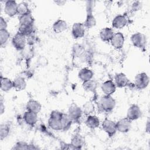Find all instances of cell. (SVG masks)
Returning <instances> with one entry per match:
<instances>
[{
	"label": "cell",
	"instance_id": "44dd1931",
	"mask_svg": "<svg viewBox=\"0 0 150 150\" xmlns=\"http://www.w3.org/2000/svg\"><path fill=\"white\" fill-rule=\"evenodd\" d=\"M26 111L38 114L42 109V105L36 100H30L26 105Z\"/></svg>",
	"mask_w": 150,
	"mask_h": 150
},
{
	"label": "cell",
	"instance_id": "4fadbf2b",
	"mask_svg": "<svg viewBox=\"0 0 150 150\" xmlns=\"http://www.w3.org/2000/svg\"><path fill=\"white\" fill-rule=\"evenodd\" d=\"M18 4L15 1H6L5 2L4 12L9 16L12 17L18 14Z\"/></svg>",
	"mask_w": 150,
	"mask_h": 150
},
{
	"label": "cell",
	"instance_id": "60d3db41",
	"mask_svg": "<svg viewBox=\"0 0 150 150\" xmlns=\"http://www.w3.org/2000/svg\"><path fill=\"white\" fill-rule=\"evenodd\" d=\"M55 2H56L57 4H58L59 3H60V4H59V5H63L64 4V3L66 2V1H55Z\"/></svg>",
	"mask_w": 150,
	"mask_h": 150
},
{
	"label": "cell",
	"instance_id": "cb8c5ba5",
	"mask_svg": "<svg viewBox=\"0 0 150 150\" xmlns=\"http://www.w3.org/2000/svg\"><path fill=\"white\" fill-rule=\"evenodd\" d=\"M19 25L23 26H33L34 18L31 13L25 14L19 17Z\"/></svg>",
	"mask_w": 150,
	"mask_h": 150
},
{
	"label": "cell",
	"instance_id": "603a6c76",
	"mask_svg": "<svg viewBox=\"0 0 150 150\" xmlns=\"http://www.w3.org/2000/svg\"><path fill=\"white\" fill-rule=\"evenodd\" d=\"M85 123L86 125L91 129H95L100 125V120L98 117L94 115H87Z\"/></svg>",
	"mask_w": 150,
	"mask_h": 150
},
{
	"label": "cell",
	"instance_id": "d6a6232c",
	"mask_svg": "<svg viewBox=\"0 0 150 150\" xmlns=\"http://www.w3.org/2000/svg\"><path fill=\"white\" fill-rule=\"evenodd\" d=\"M30 13L28 5L26 3L22 2L18 4V14L19 16Z\"/></svg>",
	"mask_w": 150,
	"mask_h": 150
},
{
	"label": "cell",
	"instance_id": "1f68e13d",
	"mask_svg": "<svg viewBox=\"0 0 150 150\" xmlns=\"http://www.w3.org/2000/svg\"><path fill=\"white\" fill-rule=\"evenodd\" d=\"M10 38V33L7 29L0 30V43L1 46L2 47L8 41Z\"/></svg>",
	"mask_w": 150,
	"mask_h": 150
},
{
	"label": "cell",
	"instance_id": "f546056e",
	"mask_svg": "<svg viewBox=\"0 0 150 150\" xmlns=\"http://www.w3.org/2000/svg\"><path fill=\"white\" fill-rule=\"evenodd\" d=\"M83 113L86 115H91L94 111V105L93 103L91 101H87L86 102L81 108Z\"/></svg>",
	"mask_w": 150,
	"mask_h": 150
},
{
	"label": "cell",
	"instance_id": "9c48e42d",
	"mask_svg": "<svg viewBox=\"0 0 150 150\" xmlns=\"http://www.w3.org/2000/svg\"><path fill=\"white\" fill-rule=\"evenodd\" d=\"M142 115L140 107L137 104H132L128 109L127 112V118L131 121L139 119Z\"/></svg>",
	"mask_w": 150,
	"mask_h": 150
},
{
	"label": "cell",
	"instance_id": "e0dca14e",
	"mask_svg": "<svg viewBox=\"0 0 150 150\" xmlns=\"http://www.w3.org/2000/svg\"><path fill=\"white\" fill-rule=\"evenodd\" d=\"M84 137L79 133L75 134L71 139L70 145L73 149H81L84 145Z\"/></svg>",
	"mask_w": 150,
	"mask_h": 150
},
{
	"label": "cell",
	"instance_id": "f1b7e54d",
	"mask_svg": "<svg viewBox=\"0 0 150 150\" xmlns=\"http://www.w3.org/2000/svg\"><path fill=\"white\" fill-rule=\"evenodd\" d=\"M35 29L33 26H23L19 25L18 32L25 35L26 37L34 33Z\"/></svg>",
	"mask_w": 150,
	"mask_h": 150
},
{
	"label": "cell",
	"instance_id": "5bb4252c",
	"mask_svg": "<svg viewBox=\"0 0 150 150\" xmlns=\"http://www.w3.org/2000/svg\"><path fill=\"white\" fill-rule=\"evenodd\" d=\"M125 41V38L124 35L121 32L114 33L111 40H110V43L115 49H120L123 47Z\"/></svg>",
	"mask_w": 150,
	"mask_h": 150
},
{
	"label": "cell",
	"instance_id": "d590c367",
	"mask_svg": "<svg viewBox=\"0 0 150 150\" xmlns=\"http://www.w3.org/2000/svg\"><path fill=\"white\" fill-rule=\"evenodd\" d=\"M142 8V4L139 1H135L131 5V10L136 12L139 11Z\"/></svg>",
	"mask_w": 150,
	"mask_h": 150
},
{
	"label": "cell",
	"instance_id": "9a60e30c",
	"mask_svg": "<svg viewBox=\"0 0 150 150\" xmlns=\"http://www.w3.org/2000/svg\"><path fill=\"white\" fill-rule=\"evenodd\" d=\"M116 86L111 80H108L103 82L101 86L102 91L105 95L111 96L116 91Z\"/></svg>",
	"mask_w": 150,
	"mask_h": 150
},
{
	"label": "cell",
	"instance_id": "e575fe53",
	"mask_svg": "<svg viewBox=\"0 0 150 150\" xmlns=\"http://www.w3.org/2000/svg\"><path fill=\"white\" fill-rule=\"evenodd\" d=\"M12 149H30V144L23 141H18L13 145Z\"/></svg>",
	"mask_w": 150,
	"mask_h": 150
},
{
	"label": "cell",
	"instance_id": "ab89813d",
	"mask_svg": "<svg viewBox=\"0 0 150 150\" xmlns=\"http://www.w3.org/2000/svg\"><path fill=\"white\" fill-rule=\"evenodd\" d=\"M149 120H148L146 124V128H145V130L148 132H149Z\"/></svg>",
	"mask_w": 150,
	"mask_h": 150
},
{
	"label": "cell",
	"instance_id": "8992f818",
	"mask_svg": "<svg viewBox=\"0 0 150 150\" xmlns=\"http://www.w3.org/2000/svg\"><path fill=\"white\" fill-rule=\"evenodd\" d=\"M131 41L135 47L143 49L146 44V38L144 34L141 32H136L131 35Z\"/></svg>",
	"mask_w": 150,
	"mask_h": 150
},
{
	"label": "cell",
	"instance_id": "f35d334b",
	"mask_svg": "<svg viewBox=\"0 0 150 150\" xmlns=\"http://www.w3.org/2000/svg\"><path fill=\"white\" fill-rule=\"evenodd\" d=\"M4 99L2 96H1V99H0V112L1 115H2L4 111H5V105L4 104Z\"/></svg>",
	"mask_w": 150,
	"mask_h": 150
},
{
	"label": "cell",
	"instance_id": "484cf974",
	"mask_svg": "<svg viewBox=\"0 0 150 150\" xmlns=\"http://www.w3.org/2000/svg\"><path fill=\"white\" fill-rule=\"evenodd\" d=\"M13 88L17 91H21L25 90L27 85L25 79L21 76L16 77L13 80Z\"/></svg>",
	"mask_w": 150,
	"mask_h": 150
},
{
	"label": "cell",
	"instance_id": "ffe728a7",
	"mask_svg": "<svg viewBox=\"0 0 150 150\" xmlns=\"http://www.w3.org/2000/svg\"><path fill=\"white\" fill-rule=\"evenodd\" d=\"M93 76H94V73L93 71L87 67H84L81 69L79 71V73H78V77L79 79L83 82L92 79L93 77Z\"/></svg>",
	"mask_w": 150,
	"mask_h": 150
},
{
	"label": "cell",
	"instance_id": "8fae6325",
	"mask_svg": "<svg viewBox=\"0 0 150 150\" xmlns=\"http://www.w3.org/2000/svg\"><path fill=\"white\" fill-rule=\"evenodd\" d=\"M128 23V18L125 14L115 16L112 21V26L115 29H122Z\"/></svg>",
	"mask_w": 150,
	"mask_h": 150
},
{
	"label": "cell",
	"instance_id": "4316f807",
	"mask_svg": "<svg viewBox=\"0 0 150 150\" xmlns=\"http://www.w3.org/2000/svg\"><path fill=\"white\" fill-rule=\"evenodd\" d=\"M61 122L62 126V131H66L70 128L73 121L69 117L67 114L63 113L61 119Z\"/></svg>",
	"mask_w": 150,
	"mask_h": 150
},
{
	"label": "cell",
	"instance_id": "836d02e7",
	"mask_svg": "<svg viewBox=\"0 0 150 150\" xmlns=\"http://www.w3.org/2000/svg\"><path fill=\"white\" fill-rule=\"evenodd\" d=\"M85 51V49L80 44H75L73 46V54L76 57H80Z\"/></svg>",
	"mask_w": 150,
	"mask_h": 150
},
{
	"label": "cell",
	"instance_id": "5b68a950",
	"mask_svg": "<svg viewBox=\"0 0 150 150\" xmlns=\"http://www.w3.org/2000/svg\"><path fill=\"white\" fill-rule=\"evenodd\" d=\"M83 111L76 103H72L68 109V115L73 122H78L80 120L83 115Z\"/></svg>",
	"mask_w": 150,
	"mask_h": 150
},
{
	"label": "cell",
	"instance_id": "d6986e66",
	"mask_svg": "<svg viewBox=\"0 0 150 150\" xmlns=\"http://www.w3.org/2000/svg\"><path fill=\"white\" fill-rule=\"evenodd\" d=\"M114 34V30L111 28H104L100 32V38L103 42H110Z\"/></svg>",
	"mask_w": 150,
	"mask_h": 150
},
{
	"label": "cell",
	"instance_id": "30bf717a",
	"mask_svg": "<svg viewBox=\"0 0 150 150\" xmlns=\"http://www.w3.org/2000/svg\"><path fill=\"white\" fill-rule=\"evenodd\" d=\"M131 121L128 118H123L119 120L116 122L117 131L121 133L128 132L131 128Z\"/></svg>",
	"mask_w": 150,
	"mask_h": 150
},
{
	"label": "cell",
	"instance_id": "8d00e7d4",
	"mask_svg": "<svg viewBox=\"0 0 150 150\" xmlns=\"http://www.w3.org/2000/svg\"><path fill=\"white\" fill-rule=\"evenodd\" d=\"M36 37L35 36L34 33H32L28 36H26V42L27 43L29 44V45H32L35 43H36Z\"/></svg>",
	"mask_w": 150,
	"mask_h": 150
},
{
	"label": "cell",
	"instance_id": "6da1fadb",
	"mask_svg": "<svg viewBox=\"0 0 150 150\" xmlns=\"http://www.w3.org/2000/svg\"><path fill=\"white\" fill-rule=\"evenodd\" d=\"M63 112L58 110H53L50 114L47 121L48 125L53 130L62 131L61 119Z\"/></svg>",
	"mask_w": 150,
	"mask_h": 150
},
{
	"label": "cell",
	"instance_id": "74e56055",
	"mask_svg": "<svg viewBox=\"0 0 150 150\" xmlns=\"http://www.w3.org/2000/svg\"><path fill=\"white\" fill-rule=\"evenodd\" d=\"M8 24L6 20L2 17H0V30L2 29H6Z\"/></svg>",
	"mask_w": 150,
	"mask_h": 150
},
{
	"label": "cell",
	"instance_id": "277c9868",
	"mask_svg": "<svg viewBox=\"0 0 150 150\" xmlns=\"http://www.w3.org/2000/svg\"><path fill=\"white\" fill-rule=\"evenodd\" d=\"M149 83V77L145 72H141L137 74L134 79V84L135 87L139 90L146 88Z\"/></svg>",
	"mask_w": 150,
	"mask_h": 150
},
{
	"label": "cell",
	"instance_id": "ba28073f",
	"mask_svg": "<svg viewBox=\"0 0 150 150\" xmlns=\"http://www.w3.org/2000/svg\"><path fill=\"white\" fill-rule=\"evenodd\" d=\"M102 128L104 131L110 137L114 136L117 131L116 122L109 119H105L103 121Z\"/></svg>",
	"mask_w": 150,
	"mask_h": 150
},
{
	"label": "cell",
	"instance_id": "52a82bcc",
	"mask_svg": "<svg viewBox=\"0 0 150 150\" xmlns=\"http://www.w3.org/2000/svg\"><path fill=\"white\" fill-rule=\"evenodd\" d=\"M26 43V37L19 32H17L12 39V44L18 50H23Z\"/></svg>",
	"mask_w": 150,
	"mask_h": 150
},
{
	"label": "cell",
	"instance_id": "7a4b0ae2",
	"mask_svg": "<svg viewBox=\"0 0 150 150\" xmlns=\"http://www.w3.org/2000/svg\"><path fill=\"white\" fill-rule=\"evenodd\" d=\"M98 104L100 108L103 111L109 112L114 110L115 107L116 102L111 96L104 95L100 98Z\"/></svg>",
	"mask_w": 150,
	"mask_h": 150
},
{
	"label": "cell",
	"instance_id": "7c38bea8",
	"mask_svg": "<svg viewBox=\"0 0 150 150\" xmlns=\"http://www.w3.org/2000/svg\"><path fill=\"white\" fill-rule=\"evenodd\" d=\"M85 26L81 22L74 23L71 28V35L74 39H80L83 38L85 34Z\"/></svg>",
	"mask_w": 150,
	"mask_h": 150
},
{
	"label": "cell",
	"instance_id": "7402d4cb",
	"mask_svg": "<svg viewBox=\"0 0 150 150\" xmlns=\"http://www.w3.org/2000/svg\"><path fill=\"white\" fill-rule=\"evenodd\" d=\"M67 28L68 26L67 22L62 19L57 20L53 23L52 25L53 30L56 33L63 32L67 29Z\"/></svg>",
	"mask_w": 150,
	"mask_h": 150
},
{
	"label": "cell",
	"instance_id": "d4e9b609",
	"mask_svg": "<svg viewBox=\"0 0 150 150\" xmlns=\"http://www.w3.org/2000/svg\"><path fill=\"white\" fill-rule=\"evenodd\" d=\"M13 88V81L8 77L1 76V89L3 91L7 92Z\"/></svg>",
	"mask_w": 150,
	"mask_h": 150
},
{
	"label": "cell",
	"instance_id": "ac0fdd59",
	"mask_svg": "<svg viewBox=\"0 0 150 150\" xmlns=\"http://www.w3.org/2000/svg\"><path fill=\"white\" fill-rule=\"evenodd\" d=\"M23 118L27 125L33 127L38 121V114L26 111L23 114Z\"/></svg>",
	"mask_w": 150,
	"mask_h": 150
},
{
	"label": "cell",
	"instance_id": "83f0119b",
	"mask_svg": "<svg viewBox=\"0 0 150 150\" xmlns=\"http://www.w3.org/2000/svg\"><path fill=\"white\" fill-rule=\"evenodd\" d=\"M82 86L83 89L88 92H94L97 86L96 81L92 79L83 82Z\"/></svg>",
	"mask_w": 150,
	"mask_h": 150
},
{
	"label": "cell",
	"instance_id": "2e32d148",
	"mask_svg": "<svg viewBox=\"0 0 150 150\" xmlns=\"http://www.w3.org/2000/svg\"><path fill=\"white\" fill-rule=\"evenodd\" d=\"M114 83L116 87L123 88L128 85L129 79L123 73H117L114 76Z\"/></svg>",
	"mask_w": 150,
	"mask_h": 150
},
{
	"label": "cell",
	"instance_id": "3957f363",
	"mask_svg": "<svg viewBox=\"0 0 150 150\" xmlns=\"http://www.w3.org/2000/svg\"><path fill=\"white\" fill-rule=\"evenodd\" d=\"M93 1H88L87 4V16L86 21H84V23L83 24L85 28L87 29L92 28L96 25V18L93 14Z\"/></svg>",
	"mask_w": 150,
	"mask_h": 150
},
{
	"label": "cell",
	"instance_id": "4dcf8cb0",
	"mask_svg": "<svg viewBox=\"0 0 150 150\" xmlns=\"http://www.w3.org/2000/svg\"><path fill=\"white\" fill-rule=\"evenodd\" d=\"M10 126L8 124H1L0 125V138L2 141L9 134Z\"/></svg>",
	"mask_w": 150,
	"mask_h": 150
}]
</instances>
